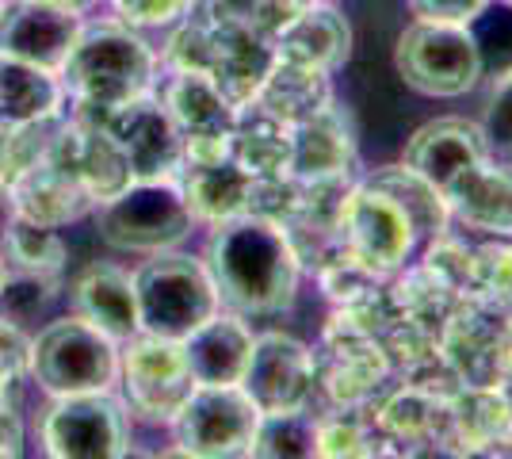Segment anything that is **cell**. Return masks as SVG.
Masks as SVG:
<instances>
[{"label": "cell", "instance_id": "cell-1", "mask_svg": "<svg viewBox=\"0 0 512 459\" xmlns=\"http://www.w3.org/2000/svg\"><path fill=\"white\" fill-rule=\"evenodd\" d=\"M203 264L218 299L237 314H279L299 295L302 264L287 226L249 211L214 226Z\"/></svg>", "mask_w": 512, "mask_h": 459}, {"label": "cell", "instance_id": "cell-2", "mask_svg": "<svg viewBox=\"0 0 512 459\" xmlns=\"http://www.w3.org/2000/svg\"><path fill=\"white\" fill-rule=\"evenodd\" d=\"M157 54L130 27H85L77 46L69 50L62 73V92H69L92 119L127 108L146 96L153 85Z\"/></svg>", "mask_w": 512, "mask_h": 459}, {"label": "cell", "instance_id": "cell-3", "mask_svg": "<svg viewBox=\"0 0 512 459\" xmlns=\"http://www.w3.org/2000/svg\"><path fill=\"white\" fill-rule=\"evenodd\" d=\"M134 299H138V329L169 341L192 337L195 329L222 310L207 264L169 249L153 253L134 272Z\"/></svg>", "mask_w": 512, "mask_h": 459}, {"label": "cell", "instance_id": "cell-4", "mask_svg": "<svg viewBox=\"0 0 512 459\" xmlns=\"http://www.w3.org/2000/svg\"><path fill=\"white\" fill-rule=\"evenodd\" d=\"M27 372L50 398L107 394L119 383V341L77 314L58 318L31 341Z\"/></svg>", "mask_w": 512, "mask_h": 459}, {"label": "cell", "instance_id": "cell-5", "mask_svg": "<svg viewBox=\"0 0 512 459\" xmlns=\"http://www.w3.org/2000/svg\"><path fill=\"white\" fill-rule=\"evenodd\" d=\"M192 226V207L172 180H134L96 211L100 238L123 253H165L188 238Z\"/></svg>", "mask_w": 512, "mask_h": 459}, {"label": "cell", "instance_id": "cell-6", "mask_svg": "<svg viewBox=\"0 0 512 459\" xmlns=\"http://www.w3.org/2000/svg\"><path fill=\"white\" fill-rule=\"evenodd\" d=\"M394 66L402 81L421 96L451 100V96H467L482 81V46L463 23L417 20L402 31Z\"/></svg>", "mask_w": 512, "mask_h": 459}, {"label": "cell", "instance_id": "cell-7", "mask_svg": "<svg viewBox=\"0 0 512 459\" xmlns=\"http://www.w3.org/2000/svg\"><path fill=\"white\" fill-rule=\"evenodd\" d=\"M440 352L463 387H501L512 375V310L463 295L440 333Z\"/></svg>", "mask_w": 512, "mask_h": 459}, {"label": "cell", "instance_id": "cell-8", "mask_svg": "<svg viewBox=\"0 0 512 459\" xmlns=\"http://www.w3.org/2000/svg\"><path fill=\"white\" fill-rule=\"evenodd\" d=\"M310 356H314V387H321L333 406H371L394 375L383 341L352 326L341 310L329 318L321 345Z\"/></svg>", "mask_w": 512, "mask_h": 459}, {"label": "cell", "instance_id": "cell-9", "mask_svg": "<svg viewBox=\"0 0 512 459\" xmlns=\"http://www.w3.org/2000/svg\"><path fill=\"white\" fill-rule=\"evenodd\" d=\"M123 345L127 349L119 352V379H123V391H127V406L146 421L172 425L195 391L184 341L134 333Z\"/></svg>", "mask_w": 512, "mask_h": 459}, {"label": "cell", "instance_id": "cell-10", "mask_svg": "<svg viewBox=\"0 0 512 459\" xmlns=\"http://www.w3.org/2000/svg\"><path fill=\"white\" fill-rule=\"evenodd\" d=\"M46 456L58 459H115L130 452L127 414L107 394H62L50 402L39 425Z\"/></svg>", "mask_w": 512, "mask_h": 459}, {"label": "cell", "instance_id": "cell-11", "mask_svg": "<svg viewBox=\"0 0 512 459\" xmlns=\"http://www.w3.org/2000/svg\"><path fill=\"white\" fill-rule=\"evenodd\" d=\"M260 425V410L249 394L234 387H195L184 410L176 414V444L184 456L230 459L249 456Z\"/></svg>", "mask_w": 512, "mask_h": 459}, {"label": "cell", "instance_id": "cell-12", "mask_svg": "<svg viewBox=\"0 0 512 459\" xmlns=\"http://www.w3.org/2000/svg\"><path fill=\"white\" fill-rule=\"evenodd\" d=\"M127 157L134 180H172L184 165V138L169 119L161 100L138 96L127 108H115L96 119Z\"/></svg>", "mask_w": 512, "mask_h": 459}, {"label": "cell", "instance_id": "cell-13", "mask_svg": "<svg viewBox=\"0 0 512 459\" xmlns=\"http://www.w3.org/2000/svg\"><path fill=\"white\" fill-rule=\"evenodd\" d=\"M161 104L184 138V157H211L230 153V134L237 123V108L207 73L172 69L161 88Z\"/></svg>", "mask_w": 512, "mask_h": 459}, {"label": "cell", "instance_id": "cell-14", "mask_svg": "<svg viewBox=\"0 0 512 459\" xmlns=\"http://www.w3.org/2000/svg\"><path fill=\"white\" fill-rule=\"evenodd\" d=\"M341 234L344 245L367 268H375L383 276L394 272V268H402L409 261V253H413V245H417V230L406 219V211L394 199H386L383 192L367 188L363 180L348 192Z\"/></svg>", "mask_w": 512, "mask_h": 459}, {"label": "cell", "instance_id": "cell-15", "mask_svg": "<svg viewBox=\"0 0 512 459\" xmlns=\"http://www.w3.org/2000/svg\"><path fill=\"white\" fill-rule=\"evenodd\" d=\"M241 391L253 398L260 414L302 410L314 394V356L287 333H260L241 375Z\"/></svg>", "mask_w": 512, "mask_h": 459}, {"label": "cell", "instance_id": "cell-16", "mask_svg": "<svg viewBox=\"0 0 512 459\" xmlns=\"http://www.w3.org/2000/svg\"><path fill=\"white\" fill-rule=\"evenodd\" d=\"M375 425L386 440V452L398 456H459L451 444L448 398L428 394L402 379V387L383 391L375 402Z\"/></svg>", "mask_w": 512, "mask_h": 459}, {"label": "cell", "instance_id": "cell-17", "mask_svg": "<svg viewBox=\"0 0 512 459\" xmlns=\"http://www.w3.org/2000/svg\"><path fill=\"white\" fill-rule=\"evenodd\" d=\"M81 31H85V23L77 12L50 8L39 0H8L0 8V54L20 58L46 73H62Z\"/></svg>", "mask_w": 512, "mask_h": 459}, {"label": "cell", "instance_id": "cell-18", "mask_svg": "<svg viewBox=\"0 0 512 459\" xmlns=\"http://www.w3.org/2000/svg\"><path fill=\"white\" fill-rule=\"evenodd\" d=\"M360 161L356 123L352 115L329 100L299 127H291V173L299 180H325V176H352Z\"/></svg>", "mask_w": 512, "mask_h": 459}, {"label": "cell", "instance_id": "cell-19", "mask_svg": "<svg viewBox=\"0 0 512 459\" xmlns=\"http://www.w3.org/2000/svg\"><path fill=\"white\" fill-rule=\"evenodd\" d=\"M486 157H490V138H486V131L478 123H470V119L448 115V119L425 123L421 131L409 138L402 165L417 169L425 180H432L444 192L463 169L486 161Z\"/></svg>", "mask_w": 512, "mask_h": 459}, {"label": "cell", "instance_id": "cell-20", "mask_svg": "<svg viewBox=\"0 0 512 459\" xmlns=\"http://www.w3.org/2000/svg\"><path fill=\"white\" fill-rule=\"evenodd\" d=\"M272 46H276V58H283V62L333 73L352 54V27L333 4L306 0L272 35Z\"/></svg>", "mask_w": 512, "mask_h": 459}, {"label": "cell", "instance_id": "cell-21", "mask_svg": "<svg viewBox=\"0 0 512 459\" xmlns=\"http://www.w3.org/2000/svg\"><path fill=\"white\" fill-rule=\"evenodd\" d=\"M180 192L192 207L195 222H218L245 215L249 192H253V173L237 165L230 153H211V157H184L180 165Z\"/></svg>", "mask_w": 512, "mask_h": 459}, {"label": "cell", "instance_id": "cell-22", "mask_svg": "<svg viewBox=\"0 0 512 459\" xmlns=\"http://www.w3.org/2000/svg\"><path fill=\"white\" fill-rule=\"evenodd\" d=\"M276 66V46L264 39L260 31L245 27V23L218 20V39H214V62L211 77L214 85L226 92V100L234 108L253 104L264 77Z\"/></svg>", "mask_w": 512, "mask_h": 459}, {"label": "cell", "instance_id": "cell-23", "mask_svg": "<svg viewBox=\"0 0 512 459\" xmlns=\"http://www.w3.org/2000/svg\"><path fill=\"white\" fill-rule=\"evenodd\" d=\"M253 329L241 314H214L211 322L184 337V356L192 368L195 387H234L253 356Z\"/></svg>", "mask_w": 512, "mask_h": 459}, {"label": "cell", "instance_id": "cell-24", "mask_svg": "<svg viewBox=\"0 0 512 459\" xmlns=\"http://www.w3.org/2000/svg\"><path fill=\"white\" fill-rule=\"evenodd\" d=\"M73 310L77 318L104 329L111 341H130L138 329V299H134V276L115 264H88L73 280Z\"/></svg>", "mask_w": 512, "mask_h": 459}, {"label": "cell", "instance_id": "cell-25", "mask_svg": "<svg viewBox=\"0 0 512 459\" xmlns=\"http://www.w3.org/2000/svg\"><path fill=\"white\" fill-rule=\"evenodd\" d=\"M448 211L486 234H512V165L478 161L444 188Z\"/></svg>", "mask_w": 512, "mask_h": 459}, {"label": "cell", "instance_id": "cell-26", "mask_svg": "<svg viewBox=\"0 0 512 459\" xmlns=\"http://www.w3.org/2000/svg\"><path fill=\"white\" fill-rule=\"evenodd\" d=\"M451 444L459 456H478L512 433V410L501 387H459L448 398Z\"/></svg>", "mask_w": 512, "mask_h": 459}, {"label": "cell", "instance_id": "cell-27", "mask_svg": "<svg viewBox=\"0 0 512 459\" xmlns=\"http://www.w3.org/2000/svg\"><path fill=\"white\" fill-rule=\"evenodd\" d=\"M62 104V81L58 73L27 66L20 58L0 54V123L8 127H31L54 119Z\"/></svg>", "mask_w": 512, "mask_h": 459}, {"label": "cell", "instance_id": "cell-28", "mask_svg": "<svg viewBox=\"0 0 512 459\" xmlns=\"http://www.w3.org/2000/svg\"><path fill=\"white\" fill-rule=\"evenodd\" d=\"M329 100H333L329 73L276 58V66H272V73L264 77V85H260L253 104L256 108H264L268 115H276L279 123L299 127L302 119H310V115L325 108Z\"/></svg>", "mask_w": 512, "mask_h": 459}, {"label": "cell", "instance_id": "cell-29", "mask_svg": "<svg viewBox=\"0 0 512 459\" xmlns=\"http://www.w3.org/2000/svg\"><path fill=\"white\" fill-rule=\"evenodd\" d=\"M363 184L375 188V192H383L386 199H394L406 211V219L413 222L417 238H436L440 230H448L451 222L448 199L417 169H409V165H383V169L363 176Z\"/></svg>", "mask_w": 512, "mask_h": 459}, {"label": "cell", "instance_id": "cell-30", "mask_svg": "<svg viewBox=\"0 0 512 459\" xmlns=\"http://www.w3.org/2000/svg\"><path fill=\"white\" fill-rule=\"evenodd\" d=\"M230 157L253 176L291 173V127L279 123L256 104L237 108V123L230 134Z\"/></svg>", "mask_w": 512, "mask_h": 459}, {"label": "cell", "instance_id": "cell-31", "mask_svg": "<svg viewBox=\"0 0 512 459\" xmlns=\"http://www.w3.org/2000/svg\"><path fill=\"white\" fill-rule=\"evenodd\" d=\"M386 287H390V299L398 306V314L409 318V322H417V326L432 329L436 337L444 333L451 310L463 299V295H459L448 280H440L428 264L409 268L402 280H394V284H386Z\"/></svg>", "mask_w": 512, "mask_h": 459}, {"label": "cell", "instance_id": "cell-32", "mask_svg": "<svg viewBox=\"0 0 512 459\" xmlns=\"http://www.w3.org/2000/svg\"><path fill=\"white\" fill-rule=\"evenodd\" d=\"M318 456L325 459H367L386 456V440L367 406H333L318 417Z\"/></svg>", "mask_w": 512, "mask_h": 459}, {"label": "cell", "instance_id": "cell-33", "mask_svg": "<svg viewBox=\"0 0 512 459\" xmlns=\"http://www.w3.org/2000/svg\"><path fill=\"white\" fill-rule=\"evenodd\" d=\"M249 456H264V459L318 456V417L306 414V406L302 410H283V414H260Z\"/></svg>", "mask_w": 512, "mask_h": 459}, {"label": "cell", "instance_id": "cell-34", "mask_svg": "<svg viewBox=\"0 0 512 459\" xmlns=\"http://www.w3.org/2000/svg\"><path fill=\"white\" fill-rule=\"evenodd\" d=\"M4 257L20 264V272H35V276H54L65 261V245L58 238V226L23 219L12 211L8 230H4Z\"/></svg>", "mask_w": 512, "mask_h": 459}, {"label": "cell", "instance_id": "cell-35", "mask_svg": "<svg viewBox=\"0 0 512 459\" xmlns=\"http://www.w3.org/2000/svg\"><path fill=\"white\" fill-rule=\"evenodd\" d=\"M318 272V280L321 287H325V295L333 299L337 306H348V303H356L360 295H367L371 287H379L383 284V272H375V268H367V264L348 249V245H337L325 261L314 268Z\"/></svg>", "mask_w": 512, "mask_h": 459}, {"label": "cell", "instance_id": "cell-36", "mask_svg": "<svg viewBox=\"0 0 512 459\" xmlns=\"http://www.w3.org/2000/svg\"><path fill=\"white\" fill-rule=\"evenodd\" d=\"M467 295L509 303L512 299V245L509 241H482L470 245V287Z\"/></svg>", "mask_w": 512, "mask_h": 459}, {"label": "cell", "instance_id": "cell-37", "mask_svg": "<svg viewBox=\"0 0 512 459\" xmlns=\"http://www.w3.org/2000/svg\"><path fill=\"white\" fill-rule=\"evenodd\" d=\"M299 199H302V180L295 173L253 176V192H249V207H245V211L283 226V222L295 219Z\"/></svg>", "mask_w": 512, "mask_h": 459}, {"label": "cell", "instance_id": "cell-38", "mask_svg": "<svg viewBox=\"0 0 512 459\" xmlns=\"http://www.w3.org/2000/svg\"><path fill=\"white\" fill-rule=\"evenodd\" d=\"M440 280H448L459 295H467L470 287V245L463 238H455V234H448V230H440L436 238H432V245H428L425 261Z\"/></svg>", "mask_w": 512, "mask_h": 459}, {"label": "cell", "instance_id": "cell-39", "mask_svg": "<svg viewBox=\"0 0 512 459\" xmlns=\"http://www.w3.org/2000/svg\"><path fill=\"white\" fill-rule=\"evenodd\" d=\"M111 8L127 27H165L180 20L192 0H111Z\"/></svg>", "mask_w": 512, "mask_h": 459}, {"label": "cell", "instance_id": "cell-40", "mask_svg": "<svg viewBox=\"0 0 512 459\" xmlns=\"http://www.w3.org/2000/svg\"><path fill=\"white\" fill-rule=\"evenodd\" d=\"M490 0H409L413 16L417 20H432V23H463L478 20L486 12Z\"/></svg>", "mask_w": 512, "mask_h": 459}, {"label": "cell", "instance_id": "cell-41", "mask_svg": "<svg viewBox=\"0 0 512 459\" xmlns=\"http://www.w3.org/2000/svg\"><path fill=\"white\" fill-rule=\"evenodd\" d=\"M486 138H490V146H505L512 150V69L501 77V85L493 92L490 100V115H486Z\"/></svg>", "mask_w": 512, "mask_h": 459}, {"label": "cell", "instance_id": "cell-42", "mask_svg": "<svg viewBox=\"0 0 512 459\" xmlns=\"http://www.w3.org/2000/svg\"><path fill=\"white\" fill-rule=\"evenodd\" d=\"M39 4H50V8H65V12H77V16H85L88 8L96 4V0H39Z\"/></svg>", "mask_w": 512, "mask_h": 459}, {"label": "cell", "instance_id": "cell-43", "mask_svg": "<svg viewBox=\"0 0 512 459\" xmlns=\"http://www.w3.org/2000/svg\"><path fill=\"white\" fill-rule=\"evenodd\" d=\"M501 391H505V398H509V410H512V375L505 379V383H501Z\"/></svg>", "mask_w": 512, "mask_h": 459}, {"label": "cell", "instance_id": "cell-44", "mask_svg": "<svg viewBox=\"0 0 512 459\" xmlns=\"http://www.w3.org/2000/svg\"><path fill=\"white\" fill-rule=\"evenodd\" d=\"M4 276H8V268H4V253H0V284H4Z\"/></svg>", "mask_w": 512, "mask_h": 459}, {"label": "cell", "instance_id": "cell-45", "mask_svg": "<svg viewBox=\"0 0 512 459\" xmlns=\"http://www.w3.org/2000/svg\"><path fill=\"white\" fill-rule=\"evenodd\" d=\"M4 4H8V0H0V8H4Z\"/></svg>", "mask_w": 512, "mask_h": 459}, {"label": "cell", "instance_id": "cell-46", "mask_svg": "<svg viewBox=\"0 0 512 459\" xmlns=\"http://www.w3.org/2000/svg\"><path fill=\"white\" fill-rule=\"evenodd\" d=\"M509 310H512V299H509Z\"/></svg>", "mask_w": 512, "mask_h": 459}, {"label": "cell", "instance_id": "cell-47", "mask_svg": "<svg viewBox=\"0 0 512 459\" xmlns=\"http://www.w3.org/2000/svg\"><path fill=\"white\" fill-rule=\"evenodd\" d=\"M509 4H512V0H509Z\"/></svg>", "mask_w": 512, "mask_h": 459}]
</instances>
